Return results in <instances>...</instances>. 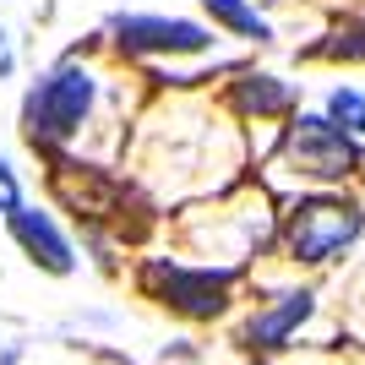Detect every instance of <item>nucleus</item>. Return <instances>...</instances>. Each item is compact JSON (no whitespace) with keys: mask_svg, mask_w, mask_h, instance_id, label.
<instances>
[{"mask_svg":"<svg viewBox=\"0 0 365 365\" xmlns=\"http://www.w3.org/2000/svg\"><path fill=\"white\" fill-rule=\"evenodd\" d=\"M88 109H93V76L76 71V66H61L55 76H44V82L28 93V104H22V131H28L33 148H49V142L71 137Z\"/></svg>","mask_w":365,"mask_h":365,"instance_id":"nucleus-1","label":"nucleus"},{"mask_svg":"<svg viewBox=\"0 0 365 365\" xmlns=\"http://www.w3.org/2000/svg\"><path fill=\"white\" fill-rule=\"evenodd\" d=\"M148 294L169 311H180V317H218L229 305V289H235V273L229 267H180V262H148V273H142Z\"/></svg>","mask_w":365,"mask_h":365,"instance_id":"nucleus-2","label":"nucleus"},{"mask_svg":"<svg viewBox=\"0 0 365 365\" xmlns=\"http://www.w3.org/2000/svg\"><path fill=\"white\" fill-rule=\"evenodd\" d=\"M360 207L349 202H333V197H311V202H294L289 218H284V240H289L294 262H333L344 245L360 235Z\"/></svg>","mask_w":365,"mask_h":365,"instance_id":"nucleus-3","label":"nucleus"},{"mask_svg":"<svg viewBox=\"0 0 365 365\" xmlns=\"http://www.w3.org/2000/svg\"><path fill=\"white\" fill-rule=\"evenodd\" d=\"M289 158L300 164V175H317V180H344L360 169V148L344 125H333L327 115H300L289 125Z\"/></svg>","mask_w":365,"mask_h":365,"instance_id":"nucleus-4","label":"nucleus"},{"mask_svg":"<svg viewBox=\"0 0 365 365\" xmlns=\"http://www.w3.org/2000/svg\"><path fill=\"white\" fill-rule=\"evenodd\" d=\"M115 38L120 49H137V55H197L213 44L207 28L180 22V16H115Z\"/></svg>","mask_w":365,"mask_h":365,"instance_id":"nucleus-5","label":"nucleus"},{"mask_svg":"<svg viewBox=\"0 0 365 365\" xmlns=\"http://www.w3.org/2000/svg\"><path fill=\"white\" fill-rule=\"evenodd\" d=\"M6 224H11V240L22 245V251H28L44 273H61V278H66V273L76 267L71 245H66V235L55 229V218H49V213H38V207H11V213H6Z\"/></svg>","mask_w":365,"mask_h":365,"instance_id":"nucleus-6","label":"nucleus"},{"mask_svg":"<svg viewBox=\"0 0 365 365\" xmlns=\"http://www.w3.org/2000/svg\"><path fill=\"white\" fill-rule=\"evenodd\" d=\"M311 305H317V300H311L305 289H300V294H284L267 317H257L251 327H245V344H251V349H278V344H284V338H289L294 327L311 317Z\"/></svg>","mask_w":365,"mask_h":365,"instance_id":"nucleus-7","label":"nucleus"},{"mask_svg":"<svg viewBox=\"0 0 365 365\" xmlns=\"http://www.w3.org/2000/svg\"><path fill=\"white\" fill-rule=\"evenodd\" d=\"M294 93L278 82V76H245L240 88H235V104L245 109V115H284L289 109Z\"/></svg>","mask_w":365,"mask_h":365,"instance_id":"nucleus-8","label":"nucleus"},{"mask_svg":"<svg viewBox=\"0 0 365 365\" xmlns=\"http://www.w3.org/2000/svg\"><path fill=\"white\" fill-rule=\"evenodd\" d=\"M202 6L213 11V22H224V28L240 33V38H257V44H262V38H273V28H267L245 0H202Z\"/></svg>","mask_w":365,"mask_h":365,"instance_id":"nucleus-9","label":"nucleus"},{"mask_svg":"<svg viewBox=\"0 0 365 365\" xmlns=\"http://www.w3.org/2000/svg\"><path fill=\"white\" fill-rule=\"evenodd\" d=\"M327 120L344 125L349 137H360V131H365V98H360L354 88H338L333 98H327Z\"/></svg>","mask_w":365,"mask_h":365,"instance_id":"nucleus-10","label":"nucleus"},{"mask_svg":"<svg viewBox=\"0 0 365 365\" xmlns=\"http://www.w3.org/2000/svg\"><path fill=\"white\" fill-rule=\"evenodd\" d=\"M322 55H333V61H365V22H354L349 33H338V44H322Z\"/></svg>","mask_w":365,"mask_h":365,"instance_id":"nucleus-11","label":"nucleus"},{"mask_svg":"<svg viewBox=\"0 0 365 365\" xmlns=\"http://www.w3.org/2000/svg\"><path fill=\"white\" fill-rule=\"evenodd\" d=\"M11 207H22V191H16V175H11V164L0 158V213H11Z\"/></svg>","mask_w":365,"mask_h":365,"instance_id":"nucleus-12","label":"nucleus"},{"mask_svg":"<svg viewBox=\"0 0 365 365\" xmlns=\"http://www.w3.org/2000/svg\"><path fill=\"white\" fill-rule=\"evenodd\" d=\"M0 76H11V49H6V33H0Z\"/></svg>","mask_w":365,"mask_h":365,"instance_id":"nucleus-13","label":"nucleus"},{"mask_svg":"<svg viewBox=\"0 0 365 365\" xmlns=\"http://www.w3.org/2000/svg\"><path fill=\"white\" fill-rule=\"evenodd\" d=\"M251 365H267V360H251Z\"/></svg>","mask_w":365,"mask_h":365,"instance_id":"nucleus-14","label":"nucleus"}]
</instances>
